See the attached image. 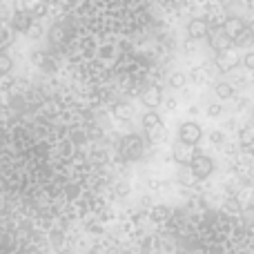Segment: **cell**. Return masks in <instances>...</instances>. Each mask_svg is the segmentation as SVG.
Wrapping results in <instances>:
<instances>
[{
    "label": "cell",
    "instance_id": "1",
    "mask_svg": "<svg viewBox=\"0 0 254 254\" xmlns=\"http://www.w3.org/2000/svg\"><path fill=\"white\" fill-rule=\"evenodd\" d=\"M190 172H192L194 181H203L207 179V176L212 174V170H214V163H212L210 156H205V154H194L192 158H190Z\"/></svg>",
    "mask_w": 254,
    "mask_h": 254
},
{
    "label": "cell",
    "instance_id": "2",
    "mask_svg": "<svg viewBox=\"0 0 254 254\" xmlns=\"http://www.w3.org/2000/svg\"><path fill=\"white\" fill-rule=\"evenodd\" d=\"M143 125H145V129H147L149 140H154V143H156V140H161L163 134H165V125H163V119L156 114V112H149V114H145Z\"/></svg>",
    "mask_w": 254,
    "mask_h": 254
},
{
    "label": "cell",
    "instance_id": "3",
    "mask_svg": "<svg viewBox=\"0 0 254 254\" xmlns=\"http://www.w3.org/2000/svg\"><path fill=\"white\" fill-rule=\"evenodd\" d=\"M179 136H181V143L194 147V145L201 140L203 129H201V125H196V123H183L179 127Z\"/></svg>",
    "mask_w": 254,
    "mask_h": 254
},
{
    "label": "cell",
    "instance_id": "4",
    "mask_svg": "<svg viewBox=\"0 0 254 254\" xmlns=\"http://www.w3.org/2000/svg\"><path fill=\"white\" fill-rule=\"evenodd\" d=\"M246 34H248V27L241 18H230V20L225 22V36H228L230 40H239Z\"/></svg>",
    "mask_w": 254,
    "mask_h": 254
},
{
    "label": "cell",
    "instance_id": "5",
    "mask_svg": "<svg viewBox=\"0 0 254 254\" xmlns=\"http://www.w3.org/2000/svg\"><path fill=\"white\" fill-rule=\"evenodd\" d=\"M161 98H163V89L156 87V85H154V87H149L147 92L143 94V103L147 107H152V110H156V107L161 105Z\"/></svg>",
    "mask_w": 254,
    "mask_h": 254
},
{
    "label": "cell",
    "instance_id": "6",
    "mask_svg": "<svg viewBox=\"0 0 254 254\" xmlns=\"http://www.w3.org/2000/svg\"><path fill=\"white\" fill-rule=\"evenodd\" d=\"M188 34L192 36V38H203V36H207V22L201 20V18H194L188 25Z\"/></svg>",
    "mask_w": 254,
    "mask_h": 254
},
{
    "label": "cell",
    "instance_id": "7",
    "mask_svg": "<svg viewBox=\"0 0 254 254\" xmlns=\"http://www.w3.org/2000/svg\"><path fill=\"white\" fill-rule=\"evenodd\" d=\"M174 158L183 165V163H190V158H192V154H190V145H185V143H181L179 140V145L174 147Z\"/></svg>",
    "mask_w": 254,
    "mask_h": 254
},
{
    "label": "cell",
    "instance_id": "8",
    "mask_svg": "<svg viewBox=\"0 0 254 254\" xmlns=\"http://www.w3.org/2000/svg\"><path fill=\"white\" fill-rule=\"evenodd\" d=\"M114 116L121 121L131 119V105L129 103H119V105H114Z\"/></svg>",
    "mask_w": 254,
    "mask_h": 254
},
{
    "label": "cell",
    "instance_id": "9",
    "mask_svg": "<svg viewBox=\"0 0 254 254\" xmlns=\"http://www.w3.org/2000/svg\"><path fill=\"white\" fill-rule=\"evenodd\" d=\"M214 92H216V96L219 98H232L234 96V87L230 83H219Z\"/></svg>",
    "mask_w": 254,
    "mask_h": 254
},
{
    "label": "cell",
    "instance_id": "10",
    "mask_svg": "<svg viewBox=\"0 0 254 254\" xmlns=\"http://www.w3.org/2000/svg\"><path fill=\"white\" fill-rule=\"evenodd\" d=\"M13 25H16V29H27V27H29V16L18 11L16 18H13Z\"/></svg>",
    "mask_w": 254,
    "mask_h": 254
},
{
    "label": "cell",
    "instance_id": "11",
    "mask_svg": "<svg viewBox=\"0 0 254 254\" xmlns=\"http://www.w3.org/2000/svg\"><path fill=\"white\" fill-rule=\"evenodd\" d=\"M9 69H11V58L4 56V54H0V76L7 74Z\"/></svg>",
    "mask_w": 254,
    "mask_h": 254
},
{
    "label": "cell",
    "instance_id": "12",
    "mask_svg": "<svg viewBox=\"0 0 254 254\" xmlns=\"http://www.w3.org/2000/svg\"><path fill=\"white\" fill-rule=\"evenodd\" d=\"M241 143L246 149H250V143H252V129L250 127H246V129L241 131Z\"/></svg>",
    "mask_w": 254,
    "mask_h": 254
},
{
    "label": "cell",
    "instance_id": "13",
    "mask_svg": "<svg viewBox=\"0 0 254 254\" xmlns=\"http://www.w3.org/2000/svg\"><path fill=\"white\" fill-rule=\"evenodd\" d=\"M170 85H172L174 89L183 87V85H185V76H183V74H174V76L170 78Z\"/></svg>",
    "mask_w": 254,
    "mask_h": 254
},
{
    "label": "cell",
    "instance_id": "14",
    "mask_svg": "<svg viewBox=\"0 0 254 254\" xmlns=\"http://www.w3.org/2000/svg\"><path fill=\"white\" fill-rule=\"evenodd\" d=\"M221 112H223V110H221V105H210V107H207V114H210L212 119H214V116H219Z\"/></svg>",
    "mask_w": 254,
    "mask_h": 254
},
{
    "label": "cell",
    "instance_id": "15",
    "mask_svg": "<svg viewBox=\"0 0 254 254\" xmlns=\"http://www.w3.org/2000/svg\"><path fill=\"white\" fill-rule=\"evenodd\" d=\"M243 63H246V67H248V69H252V67H254V56H252V54H246V58H243Z\"/></svg>",
    "mask_w": 254,
    "mask_h": 254
},
{
    "label": "cell",
    "instance_id": "16",
    "mask_svg": "<svg viewBox=\"0 0 254 254\" xmlns=\"http://www.w3.org/2000/svg\"><path fill=\"white\" fill-rule=\"evenodd\" d=\"M212 140H214V143H216V145H219V143H223V136H221V134H219V131H216V134H214V136H212Z\"/></svg>",
    "mask_w": 254,
    "mask_h": 254
}]
</instances>
